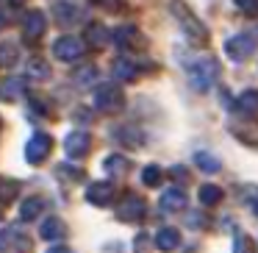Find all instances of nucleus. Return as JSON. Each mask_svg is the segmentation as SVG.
Listing matches in <instances>:
<instances>
[{"mask_svg":"<svg viewBox=\"0 0 258 253\" xmlns=\"http://www.w3.org/2000/svg\"><path fill=\"white\" fill-rule=\"evenodd\" d=\"M161 167H156V164H147L145 170H142V181H145V186H161Z\"/></svg>","mask_w":258,"mask_h":253,"instance_id":"nucleus-27","label":"nucleus"},{"mask_svg":"<svg viewBox=\"0 0 258 253\" xmlns=\"http://www.w3.org/2000/svg\"><path fill=\"white\" fill-rule=\"evenodd\" d=\"M0 131H3V120H0Z\"/></svg>","mask_w":258,"mask_h":253,"instance_id":"nucleus-38","label":"nucleus"},{"mask_svg":"<svg viewBox=\"0 0 258 253\" xmlns=\"http://www.w3.org/2000/svg\"><path fill=\"white\" fill-rule=\"evenodd\" d=\"M17 62V47L9 42V45H0V67H12Z\"/></svg>","mask_w":258,"mask_h":253,"instance_id":"nucleus-29","label":"nucleus"},{"mask_svg":"<svg viewBox=\"0 0 258 253\" xmlns=\"http://www.w3.org/2000/svg\"><path fill=\"white\" fill-rule=\"evenodd\" d=\"M45 28H47V20H45V14L42 12H28L25 14V20H23V36H25V42H39L42 36H45Z\"/></svg>","mask_w":258,"mask_h":253,"instance_id":"nucleus-8","label":"nucleus"},{"mask_svg":"<svg viewBox=\"0 0 258 253\" xmlns=\"http://www.w3.org/2000/svg\"><path fill=\"white\" fill-rule=\"evenodd\" d=\"M53 150V139L47 134H34L28 139V145H25V159H28L31 164H42L47 156H50Z\"/></svg>","mask_w":258,"mask_h":253,"instance_id":"nucleus-7","label":"nucleus"},{"mask_svg":"<svg viewBox=\"0 0 258 253\" xmlns=\"http://www.w3.org/2000/svg\"><path fill=\"white\" fill-rule=\"evenodd\" d=\"M125 106V95L117 89V84H100L95 89V109L106 114H117Z\"/></svg>","mask_w":258,"mask_h":253,"instance_id":"nucleus-3","label":"nucleus"},{"mask_svg":"<svg viewBox=\"0 0 258 253\" xmlns=\"http://www.w3.org/2000/svg\"><path fill=\"white\" fill-rule=\"evenodd\" d=\"M73 81H75V86H81V89H84V86H92L97 81V70L92 67H81V70H75L73 73Z\"/></svg>","mask_w":258,"mask_h":253,"instance_id":"nucleus-23","label":"nucleus"},{"mask_svg":"<svg viewBox=\"0 0 258 253\" xmlns=\"http://www.w3.org/2000/svg\"><path fill=\"white\" fill-rule=\"evenodd\" d=\"M39 236H42V239H47V242H61L64 236H67V225H64L58 217H53V214H50V217L39 225Z\"/></svg>","mask_w":258,"mask_h":253,"instance_id":"nucleus-12","label":"nucleus"},{"mask_svg":"<svg viewBox=\"0 0 258 253\" xmlns=\"http://www.w3.org/2000/svg\"><path fill=\"white\" fill-rule=\"evenodd\" d=\"M195 164L203 170V173H219V170H222V162L208 150H197L195 153Z\"/></svg>","mask_w":258,"mask_h":253,"instance_id":"nucleus-18","label":"nucleus"},{"mask_svg":"<svg viewBox=\"0 0 258 253\" xmlns=\"http://www.w3.org/2000/svg\"><path fill=\"white\" fill-rule=\"evenodd\" d=\"M114 195H117V189H114L111 181H95V184L86 189V200L95 203V206H108V203L114 200Z\"/></svg>","mask_w":258,"mask_h":253,"instance_id":"nucleus-10","label":"nucleus"},{"mask_svg":"<svg viewBox=\"0 0 258 253\" xmlns=\"http://www.w3.org/2000/svg\"><path fill=\"white\" fill-rule=\"evenodd\" d=\"M95 6H103V9H114L117 6V0H92Z\"/></svg>","mask_w":258,"mask_h":253,"instance_id":"nucleus-36","label":"nucleus"},{"mask_svg":"<svg viewBox=\"0 0 258 253\" xmlns=\"http://www.w3.org/2000/svg\"><path fill=\"white\" fill-rule=\"evenodd\" d=\"M103 167H106L108 173H125V170L131 167V162L125 156H119V153H111V156L103 162Z\"/></svg>","mask_w":258,"mask_h":253,"instance_id":"nucleus-26","label":"nucleus"},{"mask_svg":"<svg viewBox=\"0 0 258 253\" xmlns=\"http://www.w3.org/2000/svg\"><path fill=\"white\" fill-rule=\"evenodd\" d=\"M233 253H255V245L247 234H236L233 239Z\"/></svg>","mask_w":258,"mask_h":253,"instance_id":"nucleus-30","label":"nucleus"},{"mask_svg":"<svg viewBox=\"0 0 258 253\" xmlns=\"http://www.w3.org/2000/svg\"><path fill=\"white\" fill-rule=\"evenodd\" d=\"M178 245H180V231L172 228V225H167V228H161L156 234V247L158 250L172 253V250H178Z\"/></svg>","mask_w":258,"mask_h":253,"instance_id":"nucleus-13","label":"nucleus"},{"mask_svg":"<svg viewBox=\"0 0 258 253\" xmlns=\"http://www.w3.org/2000/svg\"><path fill=\"white\" fill-rule=\"evenodd\" d=\"M158 206H161V212H183V209H186V192L178 189V186L161 192V200H158Z\"/></svg>","mask_w":258,"mask_h":253,"instance_id":"nucleus-11","label":"nucleus"},{"mask_svg":"<svg viewBox=\"0 0 258 253\" xmlns=\"http://www.w3.org/2000/svg\"><path fill=\"white\" fill-rule=\"evenodd\" d=\"M117 136L122 142H128V145H134V147H139L142 142H145V136H142V131H136V125H122Z\"/></svg>","mask_w":258,"mask_h":253,"instance_id":"nucleus-25","label":"nucleus"},{"mask_svg":"<svg viewBox=\"0 0 258 253\" xmlns=\"http://www.w3.org/2000/svg\"><path fill=\"white\" fill-rule=\"evenodd\" d=\"M56 12H58V23H75L81 14L75 6H56Z\"/></svg>","mask_w":258,"mask_h":253,"instance_id":"nucleus-31","label":"nucleus"},{"mask_svg":"<svg viewBox=\"0 0 258 253\" xmlns=\"http://www.w3.org/2000/svg\"><path fill=\"white\" fill-rule=\"evenodd\" d=\"M23 95H25V81L23 78H9L0 86V97H3V100H20Z\"/></svg>","mask_w":258,"mask_h":253,"instance_id":"nucleus-17","label":"nucleus"},{"mask_svg":"<svg viewBox=\"0 0 258 253\" xmlns=\"http://www.w3.org/2000/svg\"><path fill=\"white\" fill-rule=\"evenodd\" d=\"M111 73H114V78H117V81H125V84H128V81H134L136 75H139V67H136L131 59H117L114 67H111Z\"/></svg>","mask_w":258,"mask_h":253,"instance_id":"nucleus-15","label":"nucleus"},{"mask_svg":"<svg viewBox=\"0 0 258 253\" xmlns=\"http://www.w3.org/2000/svg\"><path fill=\"white\" fill-rule=\"evenodd\" d=\"M0 25H3V17H0Z\"/></svg>","mask_w":258,"mask_h":253,"instance_id":"nucleus-39","label":"nucleus"},{"mask_svg":"<svg viewBox=\"0 0 258 253\" xmlns=\"http://www.w3.org/2000/svg\"><path fill=\"white\" fill-rule=\"evenodd\" d=\"M250 53H255V36L233 34L230 39H225V56L230 62H244V59H250Z\"/></svg>","mask_w":258,"mask_h":253,"instance_id":"nucleus-4","label":"nucleus"},{"mask_svg":"<svg viewBox=\"0 0 258 253\" xmlns=\"http://www.w3.org/2000/svg\"><path fill=\"white\" fill-rule=\"evenodd\" d=\"M169 9H172L175 17H178L180 23H183L186 36H189L191 45H206V42H208V31H206V25H203L200 20H197L195 14L189 12V6H186L183 0H172V3H169Z\"/></svg>","mask_w":258,"mask_h":253,"instance_id":"nucleus-2","label":"nucleus"},{"mask_svg":"<svg viewBox=\"0 0 258 253\" xmlns=\"http://www.w3.org/2000/svg\"><path fill=\"white\" fill-rule=\"evenodd\" d=\"M47 253H70V250H67V247H64V245H53V247H50V250H47Z\"/></svg>","mask_w":258,"mask_h":253,"instance_id":"nucleus-37","label":"nucleus"},{"mask_svg":"<svg viewBox=\"0 0 258 253\" xmlns=\"http://www.w3.org/2000/svg\"><path fill=\"white\" fill-rule=\"evenodd\" d=\"M84 53H86V47L78 36H61L53 45V56L61 59V62H78V59H84Z\"/></svg>","mask_w":258,"mask_h":253,"instance_id":"nucleus-6","label":"nucleus"},{"mask_svg":"<svg viewBox=\"0 0 258 253\" xmlns=\"http://www.w3.org/2000/svg\"><path fill=\"white\" fill-rule=\"evenodd\" d=\"M9 242H12V231H0V253L9 247Z\"/></svg>","mask_w":258,"mask_h":253,"instance_id":"nucleus-35","label":"nucleus"},{"mask_svg":"<svg viewBox=\"0 0 258 253\" xmlns=\"http://www.w3.org/2000/svg\"><path fill=\"white\" fill-rule=\"evenodd\" d=\"M111 36L119 47H128V45H134V36H139V31H136L134 25H125V28H117Z\"/></svg>","mask_w":258,"mask_h":253,"instance_id":"nucleus-24","label":"nucleus"},{"mask_svg":"<svg viewBox=\"0 0 258 253\" xmlns=\"http://www.w3.org/2000/svg\"><path fill=\"white\" fill-rule=\"evenodd\" d=\"M92 147V136L86 131H73V134L64 139V150H67L70 159H84Z\"/></svg>","mask_w":258,"mask_h":253,"instance_id":"nucleus-9","label":"nucleus"},{"mask_svg":"<svg viewBox=\"0 0 258 253\" xmlns=\"http://www.w3.org/2000/svg\"><path fill=\"white\" fill-rule=\"evenodd\" d=\"M17 192H20V184L17 181H0V203H12L14 197H17Z\"/></svg>","mask_w":258,"mask_h":253,"instance_id":"nucleus-28","label":"nucleus"},{"mask_svg":"<svg viewBox=\"0 0 258 253\" xmlns=\"http://www.w3.org/2000/svg\"><path fill=\"white\" fill-rule=\"evenodd\" d=\"M222 200V189L214 184H203L200 186V203L203 206H217V203Z\"/></svg>","mask_w":258,"mask_h":253,"instance_id":"nucleus-22","label":"nucleus"},{"mask_svg":"<svg viewBox=\"0 0 258 253\" xmlns=\"http://www.w3.org/2000/svg\"><path fill=\"white\" fill-rule=\"evenodd\" d=\"M236 6H239V12L247 14V17H255L258 14V0H236Z\"/></svg>","mask_w":258,"mask_h":253,"instance_id":"nucleus-32","label":"nucleus"},{"mask_svg":"<svg viewBox=\"0 0 258 253\" xmlns=\"http://www.w3.org/2000/svg\"><path fill=\"white\" fill-rule=\"evenodd\" d=\"M169 175H172L175 184H186V181H189V173H186L183 167H172V173H169Z\"/></svg>","mask_w":258,"mask_h":253,"instance_id":"nucleus-34","label":"nucleus"},{"mask_svg":"<svg viewBox=\"0 0 258 253\" xmlns=\"http://www.w3.org/2000/svg\"><path fill=\"white\" fill-rule=\"evenodd\" d=\"M25 73H28V78H34V81H45V78H50V64H47L45 59L34 56V59L25 62Z\"/></svg>","mask_w":258,"mask_h":253,"instance_id":"nucleus-16","label":"nucleus"},{"mask_svg":"<svg viewBox=\"0 0 258 253\" xmlns=\"http://www.w3.org/2000/svg\"><path fill=\"white\" fill-rule=\"evenodd\" d=\"M47 212V200L42 195H31L28 200H23V209H20V217L28 223V220H36L39 214Z\"/></svg>","mask_w":258,"mask_h":253,"instance_id":"nucleus-14","label":"nucleus"},{"mask_svg":"<svg viewBox=\"0 0 258 253\" xmlns=\"http://www.w3.org/2000/svg\"><path fill=\"white\" fill-rule=\"evenodd\" d=\"M230 131H233L236 139H241L244 145H258V125H250V128H241L239 123L230 125Z\"/></svg>","mask_w":258,"mask_h":253,"instance_id":"nucleus-21","label":"nucleus"},{"mask_svg":"<svg viewBox=\"0 0 258 253\" xmlns=\"http://www.w3.org/2000/svg\"><path fill=\"white\" fill-rule=\"evenodd\" d=\"M219 78V62L211 56L197 59L195 64H189V86L197 92H208L214 86V81Z\"/></svg>","mask_w":258,"mask_h":253,"instance_id":"nucleus-1","label":"nucleus"},{"mask_svg":"<svg viewBox=\"0 0 258 253\" xmlns=\"http://www.w3.org/2000/svg\"><path fill=\"white\" fill-rule=\"evenodd\" d=\"M145 214H147V203H145V197H139V195H125L122 203L117 206V217L122 220V223H139Z\"/></svg>","mask_w":258,"mask_h":253,"instance_id":"nucleus-5","label":"nucleus"},{"mask_svg":"<svg viewBox=\"0 0 258 253\" xmlns=\"http://www.w3.org/2000/svg\"><path fill=\"white\" fill-rule=\"evenodd\" d=\"M86 42H89L92 47H106V45H108V31H106V25L92 23L89 28H86Z\"/></svg>","mask_w":258,"mask_h":253,"instance_id":"nucleus-19","label":"nucleus"},{"mask_svg":"<svg viewBox=\"0 0 258 253\" xmlns=\"http://www.w3.org/2000/svg\"><path fill=\"white\" fill-rule=\"evenodd\" d=\"M236 109L244 114H258V89H247L239 95V100H236Z\"/></svg>","mask_w":258,"mask_h":253,"instance_id":"nucleus-20","label":"nucleus"},{"mask_svg":"<svg viewBox=\"0 0 258 253\" xmlns=\"http://www.w3.org/2000/svg\"><path fill=\"white\" fill-rule=\"evenodd\" d=\"M247 206H250L252 214L258 217V189H255V186H250V189H247Z\"/></svg>","mask_w":258,"mask_h":253,"instance_id":"nucleus-33","label":"nucleus"}]
</instances>
